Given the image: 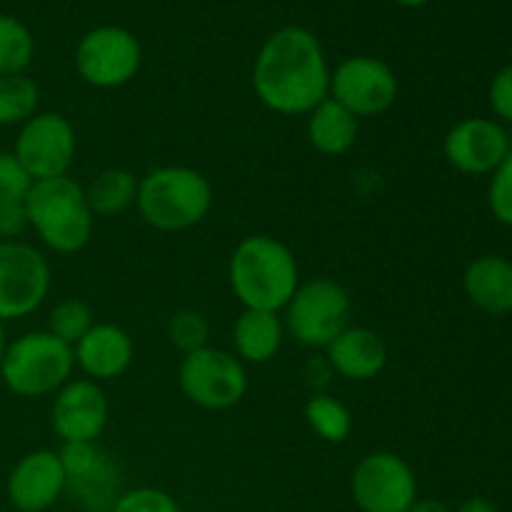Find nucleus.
<instances>
[{
	"instance_id": "1",
	"label": "nucleus",
	"mask_w": 512,
	"mask_h": 512,
	"mask_svg": "<svg viewBox=\"0 0 512 512\" xmlns=\"http://www.w3.org/2000/svg\"><path fill=\"white\" fill-rule=\"evenodd\" d=\"M330 65L315 33L300 25L275 30L253 63V90L278 115H308L330 98Z\"/></svg>"
},
{
	"instance_id": "2",
	"label": "nucleus",
	"mask_w": 512,
	"mask_h": 512,
	"mask_svg": "<svg viewBox=\"0 0 512 512\" xmlns=\"http://www.w3.org/2000/svg\"><path fill=\"white\" fill-rule=\"evenodd\" d=\"M228 280L245 310L278 313L298 290L300 268L293 250L278 238L248 235L230 255Z\"/></svg>"
},
{
	"instance_id": "3",
	"label": "nucleus",
	"mask_w": 512,
	"mask_h": 512,
	"mask_svg": "<svg viewBox=\"0 0 512 512\" xmlns=\"http://www.w3.org/2000/svg\"><path fill=\"white\" fill-rule=\"evenodd\" d=\"M135 208L145 225L160 233H183L208 218L213 185L200 170L163 165L138 180Z\"/></svg>"
},
{
	"instance_id": "4",
	"label": "nucleus",
	"mask_w": 512,
	"mask_h": 512,
	"mask_svg": "<svg viewBox=\"0 0 512 512\" xmlns=\"http://www.w3.org/2000/svg\"><path fill=\"white\" fill-rule=\"evenodd\" d=\"M23 203L28 225L53 253L75 255L93 238L95 215L85 198V188L70 175L35 180Z\"/></svg>"
},
{
	"instance_id": "5",
	"label": "nucleus",
	"mask_w": 512,
	"mask_h": 512,
	"mask_svg": "<svg viewBox=\"0 0 512 512\" xmlns=\"http://www.w3.org/2000/svg\"><path fill=\"white\" fill-rule=\"evenodd\" d=\"M75 373V353L70 345L48 330H30L5 348L0 378L18 398L55 395Z\"/></svg>"
},
{
	"instance_id": "6",
	"label": "nucleus",
	"mask_w": 512,
	"mask_h": 512,
	"mask_svg": "<svg viewBox=\"0 0 512 512\" xmlns=\"http://www.w3.org/2000/svg\"><path fill=\"white\" fill-rule=\"evenodd\" d=\"M348 290L330 278H313L300 283L290 303L285 305V333L293 335L305 348H328L350 325Z\"/></svg>"
},
{
	"instance_id": "7",
	"label": "nucleus",
	"mask_w": 512,
	"mask_h": 512,
	"mask_svg": "<svg viewBox=\"0 0 512 512\" xmlns=\"http://www.w3.org/2000/svg\"><path fill=\"white\" fill-rule=\"evenodd\" d=\"M178 383L185 398L203 410H230L248 393L243 360L213 345L183 355Z\"/></svg>"
},
{
	"instance_id": "8",
	"label": "nucleus",
	"mask_w": 512,
	"mask_h": 512,
	"mask_svg": "<svg viewBox=\"0 0 512 512\" xmlns=\"http://www.w3.org/2000/svg\"><path fill=\"white\" fill-rule=\"evenodd\" d=\"M73 63L83 83L98 90H115L138 75L143 65V48L128 28L98 25L75 45Z\"/></svg>"
},
{
	"instance_id": "9",
	"label": "nucleus",
	"mask_w": 512,
	"mask_h": 512,
	"mask_svg": "<svg viewBox=\"0 0 512 512\" xmlns=\"http://www.w3.org/2000/svg\"><path fill=\"white\" fill-rule=\"evenodd\" d=\"M350 495L360 512H408L418 500V478L408 460L378 450L353 468Z\"/></svg>"
},
{
	"instance_id": "10",
	"label": "nucleus",
	"mask_w": 512,
	"mask_h": 512,
	"mask_svg": "<svg viewBox=\"0 0 512 512\" xmlns=\"http://www.w3.org/2000/svg\"><path fill=\"white\" fill-rule=\"evenodd\" d=\"M48 293V258L23 240H0V323L33 315Z\"/></svg>"
},
{
	"instance_id": "11",
	"label": "nucleus",
	"mask_w": 512,
	"mask_h": 512,
	"mask_svg": "<svg viewBox=\"0 0 512 512\" xmlns=\"http://www.w3.org/2000/svg\"><path fill=\"white\" fill-rule=\"evenodd\" d=\"M78 153L75 128L65 115L43 110L20 125L15 135L13 155L25 173L35 180H50L68 175Z\"/></svg>"
},
{
	"instance_id": "12",
	"label": "nucleus",
	"mask_w": 512,
	"mask_h": 512,
	"mask_svg": "<svg viewBox=\"0 0 512 512\" xmlns=\"http://www.w3.org/2000/svg\"><path fill=\"white\" fill-rule=\"evenodd\" d=\"M400 93L395 70L373 55L345 58L330 73V98L343 105L355 118H375L388 113Z\"/></svg>"
},
{
	"instance_id": "13",
	"label": "nucleus",
	"mask_w": 512,
	"mask_h": 512,
	"mask_svg": "<svg viewBox=\"0 0 512 512\" xmlns=\"http://www.w3.org/2000/svg\"><path fill=\"white\" fill-rule=\"evenodd\" d=\"M108 413L103 385L90 378H73L55 393L50 425L60 443H98L108 425Z\"/></svg>"
},
{
	"instance_id": "14",
	"label": "nucleus",
	"mask_w": 512,
	"mask_h": 512,
	"mask_svg": "<svg viewBox=\"0 0 512 512\" xmlns=\"http://www.w3.org/2000/svg\"><path fill=\"white\" fill-rule=\"evenodd\" d=\"M443 153L458 173L488 175L508 158L510 143L495 120L465 118L448 130Z\"/></svg>"
},
{
	"instance_id": "15",
	"label": "nucleus",
	"mask_w": 512,
	"mask_h": 512,
	"mask_svg": "<svg viewBox=\"0 0 512 512\" xmlns=\"http://www.w3.org/2000/svg\"><path fill=\"white\" fill-rule=\"evenodd\" d=\"M68 490V478L55 450H33L13 465L5 483L8 503L18 512H45Z\"/></svg>"
},
{
	"instance_id": "16",
	"label": "nucleus",
	"mask_w": 512,
	"mask_h": 512,
	"mask_svg": "<svg viewBox=\"0 0 512 512\" xmlns=\"http://www.w3.org/2000/svg\"><path fill=\"white\" fill-rule=\"evenodd\" d=\"M75 368L95 383L115 380L130 370L135 360V343L128 330L113 323H95L73 348Z\"/></svg>"
},
{
	"instance_id": "17",
	"label": "nucleus",
	"mask_w": 512,
	"mask_h": 512,
	"mask_svg": "<svg viewBox=\"0 0 512 512\" xmlns=\"http://www.w3.org/2000/svg\"><path fill=\"white\" fill-rule=\"evenodd\" d=\"M325 360L340 378L353 383H368L378 378L388 365V345L375 330L348 325L325 348Z\"/></svg>"
},
{
	"instance_id": "18",
	"label": "nucleus",
	"mask_w": 512,
	"mask_h": 512,
	"mask_svg": "<svg viewBox=\"0 0 512 512\" xmlns=\"http://www.w3.org/2000/svg\"><path fill=\"white\" fill-rule=\"evenodd\" d=\"M463 288L470 303L490 315L512 313V263L503 255H483L465 268Z\"/></svg>"
},
{
	"instance_id": "19",
	"label": "nucleus",
	"mask_w": 512,
	"mask_h": 512,
	"mask_svg": "<svg viewBox=\"0 0 512 512\" xmlns=\"http://www.w3.org/2000/svg\"><path fill=\"white\" fill-rule=\"evenodd\" d=\"M285 340V323L278 313L245 310L235 318L233 348L243 363L265 365L280 353Z\"/></svg>"
},
{
	"instance_id": "20",
	"label": "nucleus",
	"mask_w": 512,
	"mask_h": 512,
	"mask_svg": "<svg viewBox=\"0 0 512 512\" xmlns=\"http://www.w3.org/2000/svg\"><path fill=\"white\" fill-rule=\"evenodd\" d=\"M358 133L360 120L333 98H325L318 108L308 113V140L320 155L340 158L350 153Z\"/></svg>"
},
{
	"instance_id": "21",
	"label": "nucleus",
	"mask_w": 512,
	"mask_h": 512,
	"mask_svg": "<svg viewBox=\"0 0 512 512\" xmlns=\"http://www.w3.org/2000/svg\"><path fill=\"white\" fill-rule=\"evenodd\" d=\"M138 180L130 170L125 168H105L90 180L85 188V198H88L93 215L100 218H115L123 215L130 205H135V195H138Z\"/></svg>"
},
{
	"instance_id": "22",
	"label": "nucleus",
	"mask_w": 512,
	"mask_h": 512,
	"mask_svg": "<svg viewBox=\"0 0 512 512\" xmlns=\"http://www.w3.org/2000/svg\"><path fill=\"white\" fill-rule=\"evenodd\" d=\"M68 490L80 500V505L88 512L113 510L115 500H118V468L110 460V455H105L100 450L95 463L85 473L68 480Z\"/></svg>"
},
{
	"instance_id": "23",
	"label": "nucleus",
	"mask_w": 512,
	"mask_h": 512,
	"mask_svg": "<svg viewBox=\"0 0 512 512\" xmlns=\"http://www.w3.org/2000/svg\"><path fill=\"white\" fill-rule=\"evenodd\" d=\"M305 423L325 443H345L353 433V415L328 393H313L305 403Z\"/></svg>"
},
{
	"instance_id": "24",
	"label": "nucleus",
	"mask_w": 512,
	"mask_h": 512,
	"mask_svg": "<svg viewBox=\"0 0 512 512\" xmlns=\"http://www.w3.org/2000/svg\"><path fill=\"white\" fill-rule=\"evenodd\" d=\"M40 90L25 73L0 75V128L23 125L38 113Z\"/></svg>"
},
{
	"instance_id": "25",
	"label": "nucleus",
	"mask_w": 512,
	"mask_h": 512,
	"mask_svg": "<svg viewBox=\"0 0 512 512\" xmlns=\"http://www.w3.org/2000/svg\"><path fill=\"white\" fill-rule=\"evenodd\" d=\"M35 58V38L15 15L0 13V75H18Z\"/></svg>"
},
{
	"instance_id": "26",
	"label": "nucleus",
	"mask_w": 512,
	"mask_h": 512,
	"mask_svg": "<svg viewBox=\"0 0 512 512\" xmlns=\"http://www.w3.org/2000/svg\"><path fill=\"white\" fill-rule=\"evenodd\" d=\"M95 325L93 308L80 298H65L50 310L48 315V333L63 340L65 345L75 348L85 333Z\"/></svg>"
},
{
	"instance_id": "27",
	"label": "nucleus",
	"mask_w": 512,
	"mask_h": 512,
	"mask_svg": "<svg viewBox=\"0 0 512 512\" xmlns=\"http://www.w3.org/2000/svg\"><path fill=\"white\" fill-rule=\"evenodd\" d=\"M168 338L183 355L205 348L210 340V323L193 308L178 310L168 323Z\"/></svg>"
},
{
	"instance_id": "28",
	"label": "nucleus",
	"mask_w": 512,
	"mask_h": 512,
	"mask_svg": "<svg viewBox=\"0 0 512 512\" xmlns=\"http://www.w3.org/2000/svg\"><path fill=\"white\" fill-rule=\"evenodd\" d=\"M110 512H183V510H180L178 500H175L170 493H165V490L160 488H150V485H143V488H133L120 493Z\"/></svg>"
},
{
	"instance_id": "29",
	"label": "nucleus",
	"mask_w": 512,
	"mask_h": 512,
	"mask_svg": "<svg viewBox=\"0 0 512 512\" xmlns=\"http://www.w3.org/2000/svg\"><path fill=\"white\" fill-rule=\"evenodd\" d=\"M488 203L495 218L512 228V150L508 158L495 168L488 188Z\"/></svg>"
},
{
	"instance_id": "30",
	"label": "nucleus",
	"mask_w": 512,
	"mask_h": 512,
	"mask_svg": "<svg viewBox=\"0 0 512 512\" xmlns=\"http://www.w3.org/2000/svg\"><path fill=\"white\" fill-rule=\"evenodd\" d=\"M30 185H33V178L25 173L13 150H0V203L25 200Z\"/></svg>"
},
{
	"instance_id": "31",
	"label": "nucleus",
	"mask_w": 512,
	"mask_h": 512,
	"mask_svg": "<svg viewBox=\"0 0 512 512\" xmlns=\"http://www.w3.org/2000/svg\"><path fill=\"white\" fill-rule=\"evenodd\" d=\"M490 108L495 110V115L512 123V63L505 65L498 75L490 83Z\"/></svg>"
},
{
	"instance_id": "32",
	"label": "nucleus",
	"mask_w": 512,
	"mask_h": 512,
	"mask_svg": "<svg viewBox=\"0 0 512 512\" xmlns=\"http://www.w3.org/2000/svg\"><path fill=\"white\" fill-rule=\"evenodd\" d=\"M28 228V213H25L23 200L0 203V240H18Z\"/></svg>"
},
{
	"instance_id": "33",
	"label": "nucleus",
	"mask_w": 512,
	"mask_h": 512,
	"mask_svg": "<svg viewBox=\"0 0 512 512\" xmlns=\"http://www.w3.org/2000/svg\"><path fill=\"white\" fill-rule=\"evenodd\" d=\"M455 512H500L495 508L493 500L488 498H468L465 503L458 505V510Z\"/></svg>"
},
{
	"instance_id": "34",
	"label": "nucleus",
	"mask_w": 512,
	"mask_h": 512,
	"mask_svg": "<svg viewBox=\"0 0 512 512\" xmlns=\"http://www.w3.org/2000/svg\"><path fill=\"white\" fill-rule=\"evenodd\" d=\"M408 512H455L450 510L443 500H435V498H418L413 503V508Z\"/></svg>"
},
{
	"instance_id": "35",
	"label": "nucleus",
	"mask_w": 512,
	"mask_h": 512,
	"mask_svg": "<svg viewBox=\"0 0 512 512\" xmlns=\"http://www.w3.org/2000/svg\"><path fill=\"white\" fill-rule=\"evenodd\" d=\"M8 335H5V323H0V363H3L5 358V348H8Z\"/></svg>"
},
{
	"instance_id": "36",
	"label": "nucleus",
	"mask_w": 512,
	"mask_h": 512,
	"mask_svg": "<svg viewBox=\"0 0 512 512\" xmlns=\"http://www.w3.org/2000/svg\"><path fill=\"white\" fill-rule=\"evenodd\" d=\"M398 5H403V8H423V5H428L430 0H395Z\"/></svg>"
}]
</instances>
